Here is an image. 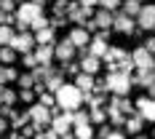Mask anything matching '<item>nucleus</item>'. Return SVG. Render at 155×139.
Here are the masks:
<instances>
[{
	"instance_id": "f257e3e1",
	"label": "nucleus",
	"mask_w": 155,
	"mask_h": 139,
	"mask_svg": "<svg viewBox=\"0 0 155 139\" xmlns=\"http://www.w3.org/2000/svg\"><path fill=\"white\" fill-rule=\"evenodd\" d=\"M54 99H56V107L59 110L75 112V110H80V104H83V91L78 88L75 83H62V88L54 94Z\"/></svg>"
},
{
	"instance_id": "f03ea898",
	"label": "nucleus",
	"mask_w": 155,
	"mask_h": 139,
	"mask_svg": "<svg viewBox=\"0 0 155 139\" xmlns=\"http://www.w3.org/2000/svg\"><path fill=\"white\" fill-rule=\"evenodd\" d=\"M16 27H19V32L30 30V22L35 19V16L43 14V3L40 0H21L19 5H16Z\"/></svg>"
},
{
	"instance_id": "7ed1b4c3",
	"label": "nucleus",
	"mask_w": 155,
	"mask_h": 139,
	"mask_svg": "<svg viewBox=\"0 0 155 139\" xmlns=\"http://www.w3.org/2000/svg\"><path fill=\"white\" fill-rule=\"evenodd\" d=\"M131 86H134V75H128V72H120V70H112V72L104 78V88H107V94L128 96Z\"/></svg>"
},
{
	"instance_id": "20e7f679",
	"label": "nucleus",
	"mask_w": 155,
	"mask_h": 139,
	"mask_svg": "<svg viewBox=\"0 0 155 139\" xmlns=\"http://www.w3.org/2000/svg\"><path fill=\"white\" fill-rule=\"evenodd\" d=\"M30 121L43 131L46 126H51V107L40 104V102H38V104H32V107H30Z\"/></svg>"
},
{
	"instance_id": "39448f33",
	"label": "nucleus",
	"mask_w": 155,
	"mask_h": 139,
	"mask_svg": "<svg viewBox=\"0 0 155 139\" xmlns=\"http://www.w3.org/2000/svg\"><path fill=\"white\" fill-rule=\"evenodd\" d=\"M112 27L118 32H123V35H131V32L137 30V19L123 14V11H112Z\"/></svg>"
},
{
	"instance_id": "423d86ee",
	"label": "nucleus",
	"mask_w": 155,
	"mask_h": 139,
	"mask_svg": "<svg viewBox=\"0 0 155 139\" xmlns=\"http://www.w3.org/2000/svg\"><path fill=\"white\" fill-rule=\"evenodd\" d=\"M8 46L14 48L16 54H27V51H32V48H35V35H32V32H16L14 35V40H11V43H8Z\"/></svg>"
},
{
	"instance_id": "0eeeda50",
	"label": "nucleus",
	"mask_w": 155,
	"mask_h": 139,
	"mask_svg": "<svg viewBox=\"0 0 155 139\" xmlns=\"http://www.w3.org/2000/svg\"><path fill=\"white\" fill-rule=\"evenodd\" d=\"M153 59H155V54L147 51L144 46H139V48L131 51V62H134L137 70H153Z\"/></svg>"
},
{
	"instance_id": "6e6552de",
	"label": "nucleus",
	"mask_w": 155,
	"mask_h": 139,
	"mask_svg": "<svg viewBox=\"0 0 155 139\" xmlns=\"http://www.w3.org/2000/svg\"><path fill=\"white\" fill-rule=\"evenodd\" d=\"M78 48L72 46V40L70 38H64V40H59V43H54V59H59V62H72V56H75Z\"/></svg>"
},
{
	"instance_id": "1a4fd4ad",
	"label": "nucleus",
	"mask_w": 155,
	"mask_h": 139,
	"mask_svg": "<svg viewBox=\"0 0 155 139\" xmlns=\"http://www.w3.org/2000/svg\"><path fill=\"white\" fill-rule=\"evenodd\" d=\"M91 16H94V8H83L80 3L67 5V19H72V22H75V24H80V27H83V24H86Z\"/></svg>"
},
{
	"instance_id": "9d476101",
	"label": "nucleus",
	"mask_w": 155,
	"mask_h": 139,
	"mask_svg": "<svg viewBox=\"0 0 155 139\" xmlns=\"http://www.w3.org/2000/svg\"><path fill=\"white\" fill-rule=\"evenodd\" d=\"M134 110L139 112L144 121H153L155 123V99L153 96H142L139 102H134Z\"/></svg>"
},
{
	"instance_id": "9b49d317",
	"label": "nucleus",
	"mask_w": 155,
	"mask_h": 139,
	"mask_svg": "<svg viewBox=\"0 0 155 139\" xmlns=\"http://www.w3.org/2000/svg\"><path fill=\"white\" fill-rule=\"evenodd\" d=\"M80 72H88V75H96L99 72V67H102V59L99 56H94V54H88L86 48H83V56H80Z\"/></svg>"
},
{
	"instance_id": "f8f14e48",
	"label": "nucleus",
	"mask_w": 155,
	"mask_h": 139,
	"mask_svg": "<svg viewBox=\"0 0 155 139\" xmlns=\"http://www.w3.org/2000/svg\"><path fill=\"white\" fill-rule=\"evenodd\" d=\"M155 24V5H142L137 14V27L139 30H153Z\"/></svg>"
},
{
	"instance_id": "ddd939ff",
	"label": "nucleus",
	"mask_w": 155,
	"mask_h": 139,
	"mask_svg": "<svg viewBox=\"0 0 155 139\" xmlns=\"http://www.w3.org/2000/svg\"><path fill=\"white\" fill-rule=\"evenodd\" d=\"M67 38L72 40V46H75V48H86V46H88V40H91V32L86 30V27H75Z\"/></svg>"
},
{
	"instance_id": "4468645a",
	"label": "nucleus",
	"mask_w": 155,
	"mask_h": 139,
	"mask_svg": "<svg viewBox=\"0 0 155 139\" xmlns=\"http://www.w3.org/2000/svg\"><path fill=\"white\" fill-rule=\"evenodd\" d=\"M142 126H144V118H142L139 112H131V115H126L123 128L128 131V134H142Z\"/></svg>"
},
{
	"instance_id": "2eb2a0df",
	"label": "nucleus",
	"mask_w": 155,
	"mask_h": 139,
	"mask_svg": "<svg viewBox=\"0 0 155 139\" xmlns=\"http://www.w3.org/2000/svg\"><path fill=\"white\" fill-rule=\"evenodd\" d=\"M35 35V43L38 46H54V40H56V35H54V27L48 24V27H43V30L32 32Z\"/></svg>"
},
{
	"instance_id": "dca6fc26",
	"label": "nucleus",
	"mask_w": 155,
	"mask_h": 139,
	"mask_svg": "<svg viewBox=\"0 0 155 139\" xmlns=\"http://www.w3.org/2000/svg\"><path fill=\"white\" fill-rule=\"evenodd\" d=\"M94 22H96V27H99V30H110V27H112V11L99 8V11L94 14Z\"/></svg>"
},
{
	"instance_id": "f3484780",
	"label": "nucleus",
	"mask_w": 155,
	"mask_h": 139,
	"mask_svg": "<svg viewBox=\"0 0 155 139\" xmlns=\"http://www.w3.org/2000/svg\"><path fill=\"white\" fill-rule=\"evenodd\" d=\"M72 134H75V139H94V126H91V121L75 123V126H72Z\"/></svg>"
},
{
	"instance_id": "a211bd4d",
	"label": "nucleus",
	"mask_w": 155,
	"mask_h": 139,
	"mask_svg": "<svg viewBox=\"0 0 155 139\" xmlns=\"http://www.w3.org/2000/svg\"><path fill=\"white\" fill-rule=\"evenodd\" d=\"M62 75H64L62 70H56L51 78H46V80H43V86H46V91H48V94H56L59 88H62V83H64V78H62Z\"/></svg>"
},
{
	"instance_id": "6ab92c4d",
	"label": "nucleus",
	"mask_w": 155,
	"mask_h": 139,
	"mask_svg": "<svg viewBox=\"0 0 155 139\" xmlns=\"http://www.w3.org/2000/svg\"><path fill=\"white\" fill-rule=\"evenodd\" d=\"M153 83H155V70H139L134 78V86H142V88H150Z\"/></svg>"
},
{
	"instance_id": "aec40b11",
	"label": "nucleus",
	"mask_w": 155,
	"mask_h": 139,
	"mask_svg": "<svg viewBox=\"0 0 155 139\" xmlns=\"http://www.w3.org/2000/svg\"><path fill=\"white\" fill-rule=\"evenodd\" d=\"M94 83H96V80H94V75H88V72H78V75H75V86L83 94L94 91Z\"/></svg>"
},
{
	"instance_id": "412c9836",
	"label": "nucleus",
	"mask_w": 155,
	"mask_h": 139,
	"mask_svg": "<svg viewBox=\"0 0 155 139\" xmlns=\"http://www.w3.org/2000/svg\"><path fill=\"white\" fill-rule=\"evenodd\" d=\"M35 59H38V64H51L54 62V46H38Z\"/></svg>"
},
{
	"instance_id": "4be33fe9",
	"label": "nucleus",
	"mask_w": 155,
	"mask_h": 139,
	"mask_svg": "<svg viewBox=\"0 0 155 139\" xmlns=\"http://www.w3.org/2000/svg\"><path fill=\"white\" fill-rule=\"evenodd\" d=\"M14 35H16V30L11 24H0V46H8L14 40Z\"/></svg>"
},
{
	"instance_id": "5701e85b",
	"label": "nucleus",
	"mask_w": 155,
	"mask_h": 139,
	"mask_svg": "<svg viewBox=\"0 0 155 139\" xmlns=\"http://www.w3.org/2000/svg\"><path fill=\"white\" fill-rule=\"evenodd\" d=\"M120 8H123V14L137 16V14H139V8H142V3H139V0H123V3H120Z\"/></svg>"
},
{
	"instance_id": "b1692460",
	"label": "nucleus",
	"mask_w": 155,
	"mask_h": 139,
	"mask_svg": "<svg viewBox=\"0 0 155 139\" xmlns=\"http://www.w3.org/2000/svg\"><path fill=\"white\" fill-rule=\"evenodd\" d=\"M14 59H16V51L11 46H0V62L3 64H14Z\"/></svg>"
},
{
	"instance_id": "393cba45",
	"label": "nucleus",
	"mask_w": 155,
	"mask_h": 139,
	"mask_svg": "<svg viewBox=\"0 0 155 139\" xmlns=\"http://www.w3.org/2000/svg\"><path fill=\"white\" fill-rule=\"evenodd\" d=\"M88 118H91V123H107V112H104L102 107H91Z\"/></svg>"
},
{
	"instance_id": "a878e982",
	"label": "nucleus",
	"mask_w": 155,
	"mask_h": 139,
	"mask_svg": "<svg viewBox=\"0 0 155 139\" xmlns=\"http://www.w3.org/2000/svg\"><path fill=\"white\" fill-rule=\"evenodd\" d=\"M48 24H51V22L46 19V14H40V16H35V19L30 22V30L38 32V30H43V27H48Z\"/></svg>"
},
{
	"instance_id": "bb28decb",
	"label": "nucleus",
	"mask_w": 155,
	"mask_h": 139,
	"mask_svg": "<svg viewBox=\"0 0 155 139\" xmlns=\"http://www.w3.org/2000/svg\"><path fill=\"white\" fill-rule=\"evenodd\" d=\"M16 99H19V94L3 86V104H11V107H14V104H16Z\"/></svg>"
},
{
	"instance_id": "cd10ccee",
	"label": "nucleus",
	"mask_w": 155,
	"mask_h": 139,
	"mask_svg": "<svg viewBox=\"0 0 155 139\" xmlns=\"http://www.w3.org/2000/svg\"><path fill=\"white\" fill-rule=\"evenodd\" d=\"M35 83H38V80L32 78V72H30V75H21V78H19V88H35Z\"/></svg>"
},
{
	"instance_id": "c85d7f7f",
	"label": "nucleus",
	"mask_w": 155,
	"mask_h": 139,
	"mask_svg": "<svg viewBox=\"0 0 155 139\" xmlns=\"http://www.w3.org/2000/svg\"><path fill=\"white\" fill-rule=\"evenodd\" d=\"M19 99H21V102H27V104L35 102V88H19Z\"/></svg>"
},
{
	"instance_id": "c756f323",
	"label": "nucleus",
	"mask_w": 155,
	"mask_h": 139,
	"mask_svg": "<svg viewBox=\"0 0 155 139\" xmlns=\"http://www.w3.org/2000/svg\"><path fill=\"white\" fill-rule=\"evenodd\" d=\"M21 64H24V67H38V59H35V54H32V51H27V54H21Z\"/></svg>"
},
{
	"instance_id": "7c9ffc66",
	"label": "nucleus",
	"mask_w": 155,
	"mask_h": 139,
	"mask_svg": "<svg viewBox=\"0 0 155 139\" xmlns=\"http://www.w3.org/2000/svg\"><path fill=\"white\" fill-rule=\"evenodd\" d=\"M120 3H123V0H99L96 5H102V8H107V11H118V8H120Z\"/></svg>"
},
{
	"instance_id": "2f4dec72",
	"label": "nucleus",
	"mask_w": 155,
	"mask_h": 139,
	"mask_svg": "<svg viewBox=\"0 0 155 139\" xmlns=\"http://www.w3.org/2000/svg\"><path fill=\"white\" fill-rule=\"evenodd\" d=\"M62 72H70V75H78V72H80V64H75V62H64V64H62Z\"/></svg>"
},
{
	"instance_id": "473e14b6",
	"label": "nucleus",
	"mask_w": 155,
	"mask_h": 139,
	"mask_svg": "<svg viewBox=\"0 0 155 139\" xmlns=\"http://www.w3.org/2000/svg\"><path fill=\"white\" fill-rule=\"evenodd\" d=\"M0 11L14 14V11H16V0H0Z\"/></svg>"
},
{
	"instance_id": "72a5a7b5",
	"label": "nucleus",
	"mask_w": 155,
	"mask_h": 139,
	"mask_svg": "<svg viewBox=\"0 0 155 139\" xmlns=\"http://www.w3.org/2000/svg\"><path fill=\"white\" fill-rule=\"evenodd\" d=\"M40 104H46V107H54V104H56V99H54V94L43 91V94H40Z\"/></svg>"
},
{
	"instance_id": "f704fd0d",
	"label": "nucleus",
	"mask_w": 155,
	"mask_h": 139,
	"mask_svg": "<svg viewBox=\"0 0 155 139\" xmlns=\"http://www.w3.org/2000/svg\"><path fill=\"white\" fill-rule=\"evenodd\" d=\"M5 80H8V83H11V80H19V72H16V70L11 67V64L5 67Z\"/></svg>"
},
{
	"instance_id": "c9c22d12",
	"label": "nucleus",
	"mask_w": 155,
	"mask_h": 139,
	"mask_svg": "<svg viewBox=\"0 0 155 139\" xmlns=\"http://www.w3.org/2000/svg\"><path fill=\"white\" fill-rule=\"evenodd\" d=\"M83 27H86L88 32H96V30H99V27H96V22H94V16L88 19V22H86V24H83Z\"/></svg>"
},
{
	"instance_id": "e433bc0d",
	"label": "nucleus",
	"mask_w": 155,
	"mask_h": 139,
	"mask_svg": "<svg viewBox=\"0 0 155 139\" xmlns=\"http://www.w3.org/2000/svg\"><path fill=\"white\" fill-rule=\"evenodd\" d=\"M104 139H126V134H123V131H110Z\"/></svg>"
},
{
	"instance_id": "4c0bfd02",
	"label": "nucleus",
	"mask_w": 155,
	"mask_h": 139,
	"mask_svg": "<svg viewBox=\"0 0 155 139\" xmlns=\"http://www.w3.org/2000/svg\"><path fill=\"white\" fill-rule=\"evenodd\" d=\"M78 3H80V5H83V8H94V5H96V3H99V0H78Z\"/></svg>"
},
{
	"instance_id": "58836bf2",
	"label": "nucleus",
	"mask_w": 155,
	"mask_h": 139,
	"mask_svg": "<svg viewBox=\"0 0 155 139\" xmlns=\"http://www.w3.org/2000/svg\"><path fill=\"white\" fill-rule=\"evenodd\" d=\"M144 48H147V51H153V54H155V38H150V40L144 43Z\"/></svg>"
},
{
	"instance_id": "ea45409f",
	"label": "nucleus",
	"mask_w": 155,
	"mask_h": 139,
	"mask_svg": "<svg viewBox=\"0 0 155 139\" xmlns=\"http://www.w3.org/2000/svg\"><path fill=\"white\" fill-rule=\"evenodd\" d=\"M8 80H5V67H0V86H5Z\"/></svg>"
},
{
	"instance_id": "a19ab883",
	"label": "nucleus",
	"mask_w": 155,
	"mask_h": 139,
	"mask_svg": "<svg viewBox=\"0 0 155 139\" xmlns=\"http://www.w3.org/2000/svg\"><path fill=\"white\" fill-rule=\"evenodd\" d=\"M5 128H8V121H5V118H3V115H0V134H3V131H5Z\"/></svg>"
},
{
	"instance_id": "79ce46f5",
	"label": "nucleus",
	"mask_w": 155,
	"mask_h": 139,
	"mask_svg": "<svg viewBox=\"0 0 155 139\" xmlns=\"http://www.w3.org/2000/svg\"><path fill=\"white\" fill-rule=\"evenodd\" d=\"M107 134H110V128H107V126H102V128H99V139H104Z\"/></svg>"
},
{
	"instance_id": "37998d69",
	"label": "nucleus",
	"mask_w": 155,
	"mask_h": 139,
	"mask_svg": "<svg viewBox=\"0 0 155 139\" xmlns=\"http://www.w3.org/2000/svg\"><path fill=\"white\" fill-rule=\"evenodd\" d=\"M59 139H75V134L72 131H64V134H59Z\"/></svg>"
},
{
	"instance_id": "c03bdc74",
	"label": "nucleus",
	"mask_w": 155,
	"mask_h": 139,
	"mask_svg": "<svg viewBox=\"0 0 155 139\" xmlns=\"http://www.w3.org/2000/svg\"><path fill=\"white\" fill-rule=\"evenodd\" d=\"M5 16H8L5 11H0V24H5Z\"/></svg>"
},
{
	"instance_id": "a18cd8bd",
	"label": "nucleus",
	"mask_w": 155,
	"mask_h": 139,
	"mask_svg": "<svg viewBox=\"0 0 155 139\" xmlns=\"http://www.w3.org/2000/svg\"><path fill=\"white\" fill-rule=\"evenodd\" d=\"M150 96H153V99H155V83H153V86H150Z\"/></svg>"
},
{
	"instance_id": "49530a36",
	"label": "nucleus",
	"mask_w": 155,
	"mask_h": 139,
	"mask_svg": "<svg viewBox=\"0 0 155 139\" xmlns=\"http://www.w3.org/2000/svg\"><path fill=\"white\" fill-rule=\"evenodd\" d=\"M134 139H147V137H142V134H134Z\"/></svg>"
},
{
	"instance_id": "de8ad7c7",
	"label": "nucleus",
	"mask_w": 155,
	"mask_h": 139,
	"mask_svg": "<svg viewBox=\"0 0 155 139\" xmlns=\"http://www.w3.org/2000/svg\"><path fill=\"white\" fill-rule=\"evenodd\" d=\"M0 104H3V86H0Z\"/></svg>"
},
{
	"instance_id": "09e8293b",
	"label": "nucleus",
	"mask_w": 155,
	"mask_h": 139,
	"mask_svg": "<svg viewBox=\"0 0 155 139\" xmlns=\"http://www.w3.org/2000/svg\"><path fill=\"white\" fill-rule=\"evenodd\" d=\"M16 139H30V137H21V134H19V137H16Z\"/></svg>"
},
{
	"instance_id": "8fccbe9b",
	"label": "nucleus",
	"mask_w": 155,
	"mask_h": 139,
	"mask_svg": "<svg viewBox=\"0 0 155 139\" xmlns=\"http://www.w3.org/2000/svg\"><path fill=\"white\" fill-rule=\"evenodd\" d=\"M153 137H155V128H153Z\"/></svg>"
},
{
	"instance_id": "3c124183",
	"label": "nucleus",
	"mask_w": 155,
	"mask_h": 139,
	"mask_svg": "<svg viewBox=\"0 0 155 139\" xmlns=\"http://www.w3.org/2000/svg\"><path fill=\"white\" fill-rule=\"evenodd\" d=\"M153 32H155V24H153Z\"/></svg>"
},
{
	"instance_id": "603ef678",
	"label": "nucleus",
	"mask_w": 155,
	"mask_h": 139,
	"mask_svg": "<svg viewBox=\"0 0 155 139\" xmlns=\"http://www.w3.org/2000/svg\"><path fill=\"white\" fill-rule=\"evenodd\" d=\"M16 3H21V0H16Z\"/></svg>"
},
{
	"instance_id": "864d4df0",
	"label": "nucleus",
	"mask_w": 155,
	"mask_h": 139,
	"mask_svg": "<svg viewBox=\"0 0 155 139\" xmlns=\"http://www.w3.org/2000/svg\"><path fill=\"white\" fill-rule=\"evenodd\" d=\"M43 3H48V0H43Z\"/></svg>"
},
{
	"instance_id": "5fc2aeb1",
	"label": "nucleus",
	"mask_w": 155,
	"mask_h": 139,
	"mask_svg": "<svg viewBox=\"0 0 155 139\" xmlns=\"http://www.w3.org/2000/svg\"><path fill=\"white\" fill-rule=\"evenodd\" d=\"M0 139H5V137H0Z\"/></svg>"
},
{
	"instance_id": "6e6d98bb",
	"label": "nucleus",
	"mask_w": 155,
	"mask_h": 139,
	"mask_svg": "<svg viewBox=\"0 0 155 139\" xmlns=\"http://www.w3.org/2000/svg\"><path fill=\"white\" fill-rule=\"evenodd\" d=\"M139 3H142V0H139Z\"/></svg>"
}]
</instances>
